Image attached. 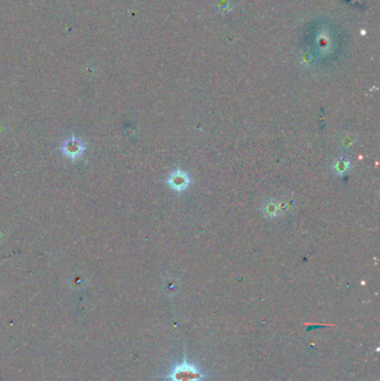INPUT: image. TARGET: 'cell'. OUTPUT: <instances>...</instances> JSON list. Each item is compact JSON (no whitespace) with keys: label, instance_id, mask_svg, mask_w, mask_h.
I'll list each match as a JSON object with an SVG mask.
<instances>
[{"label":"cell","instance_id":"6da1fadb","mask_svg":"<svg viewBox=\"0 0 380 381\" xmlns=\"http://www.w3.org/2000/svg\"><path fill=\"white\" fill-rule=\"evenodd\" d=\"M168 381H203L205 379V374L202 373L194 363L190 362L186 358L178 365H175L167 376Z\"/></svg>","mask_w":380,"mask_h":381},{"label":"cell","instance_id":"7a4b0ae2","mask_svg":"<svg viewBox=\"0 0 380 381\" xmlns=\"http://www.w3.org/2000/svg\"><path fill=\"white\" fill-rule=\"evenodd\" d=\"M84 150L85 146L82 144V142L76 138H70L63 145V153L72 160H75V158L81 156Z\"/></svg>","mask_w":380,"mask_h":381},{"label":"cell","instance_id":"3957f363","mask_svg":"<svg viewBox=\"0 0 380 381\" xmlns=\"http://www.w3.org/2000/svg\"><path fill=\"white\" fill-rule=\"evenodd\" d=\"M169 183H171L173 189H177V190H182V189H185V186L188 185L189 183V180L188 178H186L185 174H174L172 176L171 181H169Z\"/></svg>","mask_w":380,"mask_h":381}]
</instances>
